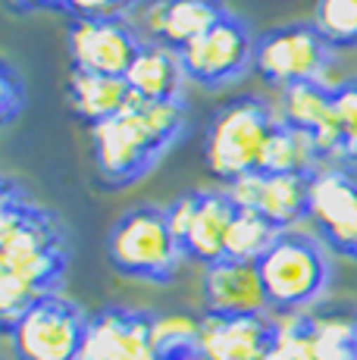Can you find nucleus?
I'll use <instances>...</instances> for the list:
<instances>
[{"instance_id": "nucleus-2", "label": "nucleus", "mask_w": 357, "mask_h": 360, "mask_svg": "<svg viewBox=\"0 0 357 360\" xmlns=\"http://www.w3.org/2000/svg\"><path fill=\"white\" fill-rule=\"evenodd\" d=\"M188 126L185 101L132 98L119 116L91 129L94 176L104 191L141 182Z\"/></svg>"}, {"instance_id": "nucleus-29", "label": "nucleus", "mask_w": 357, "mask_h": 360, "mask_svg": "<svg viewBox=\"0 0 357 360\" xmlns=\"http://www.w3.org/2000/svg\"><path fill=\"white\" fill-rule=\"evenodd\" d=\"M354 320H357V314H354Z\"/></svg>"}, {"instance_id": "nucleus-19", "label": "nucleus", "mask_w": 357, "mask_h": 360, "mask_svg": "<svg viewBox=\"0 0 357 360\" xmlns=\"http://www.w3.org/2000/svg\"><path fill=\"white\" fill-rule=\"evenodd\" d=\"M66 101L79 122L88 129L100 126V122L119 116L132 101L126 79H113V75H94V72H72L66 82Z\"/></svg>"}, {"instance_id": "nucleus-15", "label": "nucleus", "mask_w": 357, "mask_h": 360, "mask_svg": "<svg viewBox=\"0 0 357 360\" xmlns=\"http://www.w3.org/2000/svg\"><path fill=\"white\" fill-rule=\"evenodd\" d=\"M201 295H204V314H210V316L270 314V301H266V292H264L260 266L251 260L223 257L219 263L204 266Z\"/></svg>"}, {"instance_id": "nucleus-3", "label": "nucleus", "mask_w": 357, "mask_h": 360, "mask_svg": "<svg viewBox=\"0 0 357 360\" xmlns=\"http://www.w3.org/2000/svg\"><path fill=\"white\" fill-rule=\"evenodd\" d=\"M279 122V107L260 94H242L216 107L204 131V163L210 176L229 188L238 179L264 172L266 148Z\"/></svg>"}, {"instance_id": "nucleus-1", "label": "nucleus", "mask_w": 357, "mask_h": 360, "mask_svg": "<svg viewBox=\"0 0 357 360\" xmlns=\"http://www.w3.org/2000/svg\"><path fill=\"white\" fill-rule=\"evenodd\" d=\"M70 266L66 229L13 176L0 185V326L10 332L47 295L60 292Z\"/></svg>"}, {"instance_id": "nucleus-6", "label": "nucleus", "mask_w": 357, "mask_h": 360, "mask_svg": "<svg viewBox=\"0 0 357 360\" xmlns=\"http://www.w3.org/2000/svg\"><path fill=\"white\" fill-rule=\"evenodd\" d=\"M335 63V47L317 32L313 22H288L257 34L254 44V69L264 85L285 91L294 85L326 82Z\"/></svg>"}, {"instance_id": "nucleus-16", "label": "nucleus", "mask_w": 357, "mask_h": 360, "mask_svg": "<svg viewBox=\"0 0 357 360\" xmlns=\"http://www.w3.org/2000/svg\"><path fill=\"white\" fill-rule=\"evenodd\" d=\"M279 116L285 126L307 135L320 154V163H339V120H335V94L326 82L294 85L279 91Z\"/></svg>"}, {"instance_id": "nucleus-9", "label": "nucleus", "mask_w": 357, "mask_h": 360, "mask_svg": "<svg viewBox=\"0 0 357 360\" xmlns=\"http://www.w3.org/2000/svg\"><path fill=\"white\" fill-rule=\"evenodd\" d=\"M141 47L144 34L129 16H72L66 25L72 72L126 79Z\"/></svg>"}, {"instance_id": "nucleus-8", "label": "nucleus", "mask_w": 357, "mask_h": 360, "mask_svg": "<svg viewBox=\"0 0 357 360\" xmlns=\"http://www.w3.org/2000/svg\"><path fill=\"white\" fill-rule=\"evenodd\" d=\"M235 213L238 204L229 195V188L182 191L173 204H167V219L185 257L201 266H210L226 257V238H229Z\"/></svg>"}, {"instance_id": "nucleus-12", "label": "nucleus", "mask_w": 357, "mask_h": 360, "mask_svg": "<svg viewBox=\"0 0 357 360\" xmlns=\"http://www.w3.org/2000/svg\"><path fill=\"white\" fill-rule=\"evenodd\" d=\"M223 0H144L138 4V32L150 44L185 51L207 29H214L226 16Z\"/></svg>"}, {"instance_id": "nucleus-23", "label": "nucleus", "mask_w": 357, "mask_h": 360, "mask_svg": "<svg viewBox=\"0 0 357 360\" xmlns=\"http://www.w3.org/2000/svg\"><path fill=\"white\" fill-rule=\"evenodd\" d=\"M279 235H283V229H276V226H273L266 217H260L257 210L238 207L235 219H232L229 238H226V257L257 263L273 245H276Z\"/></svg>"}, {"instance_id": "nucleus-5", "label": "nucleus", "mask_w": 357, "mask_h": 360, "mask_svg": "<svg viewBox=\"0 0 357 360\" xmlns=\"http://www.w3.org/2000/svg\"><path fill=\"white\" fill-rule=\"evenodd\" d=\"M107 260L129 279L154 285L173 282L185 251L167 219V207L141 204L122 213L107 235Z\"/></svg>"}, {"instance_id": "nucleus-24", "label": "nucleus", "mask_w": 357, "mask_h": 360, "mask_svg": "<svg viewBox=\"0 0 357 360\" xmlns=\"http://www.w3.org/2000/svg\"><path fill=\"white\" fill-rule=\"evenodd\" d=\"M311 22L335 51L357 47V0H317Z\"/></svg>"}, {"instance_id": "nucleus-21", "label": "nucleus", "mask_w": 357, "mask_h": 360, "mask_svg": "<svg viewBox=\"0 0 357 360\" xmlns=\"http://www.w3.org/2000/svg\"><path fill=\"white\" fill-rule=\"evenodd\" d=\"M320 154L313 148V141L292 126L279 122V129L273 131V141L266 148L264 172H283V176H313L320 169Z\"/></svg>"}, {"instance_id": "nucleus-7", "label": "nucleus", "mask_w": 357, "mask_h": 360, "mask_svg": "<svg viewBox=\"0 0 357 360\" xmlns=\"http://www.w3.org/2000/svg\"><path fill=\"white\" fill-rule=\"evenodd\" d=\"M88 316L72 297L47 295L10 332L13 360H79Z\"/></svg>"}, {"instance_id": "nucleus-4", "label": "nucleus", "mask_w": 357, "mask_h": 360, "mask_svg": "<svg viewBox=\"0 0 357 360\" xmlns=\"http://www.w3.org/2000/svg\"><path fill=\"white\" fill-rule=\"evenodd\" d=\"M257 266L273 316L307 314V307L326 295L332 279V263L323 241L298 229L279 235Z\"/></svg>"}, {"instance_id": "nucleus-20", "label": "nucleus", "mask_w": 357, "mask_h": 360, "mask_svg": "<svg viewBox=\"0 0 357 360\" xmlns=\"http://www.w3.org/2000/svg\"><path fill=\"white\" fill-rule=\"evenodd\" d=\"M150 360H207L201 348V320L185 314L157 316Z\"/></svg>"}, {"instance_id": "nucleus-28", "label": "nucleus", "mask_w": 357, "mask_h": 360, "mask_svg": "<svg viewBox=\"0 0 357 360\" xmlns=\"http://www.w3.org/2000/svg\"><path fill=\"white\" fill-rule=\"evenodd\" d=\"M13 13H35V10H60V0H6Z\"/></svg>"}, {"instance_id": "nucleus-11", "label": "nucleus", "mask_w": 357, "mask_h": 360, "mask_svg": "<svg viewBox=\"0 0 357 360\" xmlns=\"http://www.w3.org/2000/svg\"><path fill=\"white\" fill-rule=\"evenodd\" d=\"M307 219L329 251L357 263V166L326 163L313 172Z\"/></svg>"}, {"instance_id": "nucleus-14", "label": "nucleus", "mask_w": 357, "mask_h": 360, "mask_svg": "<svg viewBox=\"0 0 357 360\" xmlns=\"http://www.w3.org/2000/svg\"><path fill=\"white\" fill-rule=\"evenodd\" d=\"M238 207L257 210L276 229L292 232L311 210V176H283V172H254L229 185Z\"/></svg>"}, {"instance_id": "nucleus-10", "label": "nucleus", "mask_w": 357, "mask_h": 360, "mask_svg": "<svg viewBox=\"0 0 357 360\" xmlns=\"http://www.w3.org/2000/svg\"><path fill=\"white\" fill-rule=\"evenodd\" d=\"M254 44L257 34H251L245 19L226 13L214 29L178 51V60L188 82L201 88H226L254 69Z\"/></svg>"}, {"instance_id": "nucleus-27", "label": "nucleus", "mask_w": 357, "mask_h": 360, "mask_svg": "<svg viewBox=\"0 0 357 360\" xmlns=\"http://www.w3.org/2000/svg\"><path fill=\"white\" fill-rule=\"evenodd\" d=\"M144 0H60V10L70 16H129Z\"/></svg>"}, {"instance_id": "nucleus-17", "label": "nucleus", "mask_w": 357, "mask_h": 360, "mask_svg": "<svg viewBox=\"0 0 357 360\" xmlns=\"http://www.w3.org/2000/svg\"><path fill=\"white\" fill-rule=\"evenodd\" d=\"M201 348L207 360H273L276 316H201Z\"/></svg>"}, {"instance_id": "nucleus-26", "label": "nucleus", "mask_w": 357, "mask_h": 360, "mask_svg": "<svg viewBox=\"0 0 357 360\" xmlns=\"http://www.w3.org/2000/svg\"><path fill=\"white\" fill-rule=\"evenodd\" d=\"M25 110V82L10 63L0 66V113H4V126H13L16 116Z\"/></svg>"}, {"instance_id": "nucleus-18", "label": "nucleus", "mask_w": 357, "mask_h": 360, "mask_svg": "<svg viewBox=\"0 0 357 360\" xmlns=\"http://www.w3.org/2000/svg\"><path fill=\"white\" fill-rule=\"evenodd\" d=\"M185 69L176 51L160 44L144 41V47L135 57L132 69L126 72V85L132 98L141 101H185L182 85H185Z\"/></svg>"}, {"instance_id": "nucleus-25", "label": "nucleus", "mask_w": 357, "mask_h": 360, "mask_svg": "<svg viewBox=\"0 0 357 360\" xmlns=\"http://www.w3.org/2000/svg\"><path fill=\"white\" fill-rule=\"evenodd\" d=\"M335 120H339V163L357 166V75L332 85Z\"/></svg>"}, {"instance_id": "nucleus-13", "label": "nucleus", "mask_w": 357, "mask_h": 360, "mask_svg": "<svg viewBox=\"0 0 357 360\" xmlns=\"http://www.w3.org/2000/svg\"><path fill=\"white\" fill-rule=\"evenodd\" d=\"M154 320L148 310L104 307L88 316L79 360H150Z\"/></svg>"}, {"instance_id": "nucleus-22", "label": "nucleus", "mask_w": 357, "mask_h": 360, "mask_svg": "<svg viewBox=\"0 0 357 360\" xmlns=\"http://www.w3.org/2000/svg\"><path fill=\"white\" fill-rule=\"evenodd\" d=\"M311 360H357L354 314H323L311 326Z\"/></svg>"}]
</instances>
